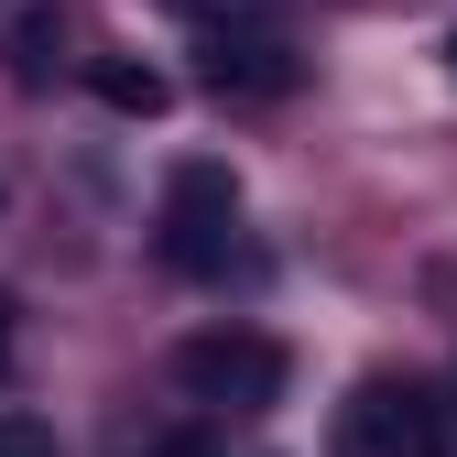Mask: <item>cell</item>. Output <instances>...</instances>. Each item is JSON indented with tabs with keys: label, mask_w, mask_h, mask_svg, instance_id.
<instances>
[{
	"label": "cell",
	"mask_w": 457,
	"mask_h": 457,
	"mask_svg": "<svg viewBox=\"0 0 457 457\" xmlns=\"http://www.w3.org/2000/svg\"><path fill=\"white\" fill-rule=\"evenodd\" d=\"M175 381L196 392V403H218V414H262V403H283L295 360H283L272 327H196L175 349Z\"/></svg>",
	"instance_id": "1"
},
{
	"label": "cell",
	"mask_w": 457,
	"mask_h": 457,
	"mask_svg": "<svg viewBox=\"0 0 457 457\" xmlns=\"http://www.w3.org/2000/svg\"><path fill=\"white\" fill-rule=\"evenodd\" d=\"M228 218H240V175L228 163H175L163 175V262L175 272H228Z\"/></svg>",
	"instance_id": "2"
},
{
	"label": "cell",
	"mask_w": 457,
	"mask_h": 457,
	"mask_svg": "<svg viewBox=\"0 0 457 457\" xmlns=\"http://www.w3.org/2000/svg\"><path fill=\"white\" fill-rule=\"evenodd\" d=\"M349 446L360 457H446V403L425 381H360L349 392Z\"/></svg>",
	"instance_id": "3"
},
{
	"label": "cell",
	"mask_w": 457,
	"mask_h": 457,
	"mask_svg": "<svg viewBox=\"0 0 457 457\" xmlns=\"http://www.w3.org/2000/svg\"><path fill=\"white\" fill-rule=\"evenodd\" d=\"M218 98H295V44H283V33H218L207 44V66H196Z\"/></svg>",
	"instance_id": "4"
},
{
	"label": "cell",
	"mask_w": 457,
	"mask_h": 457,
	"mask_svg": "<svg viewBox=\"0 0 457 457\" xmlns=\"http://www.w3.org/2000/svg\"><path fill=\"white\" fill-rule=\"evenodd\" d=\"M87 87H98L109 120H163V98H175V87H163V66H142V54H98Z\"/></svg>",
	"instance_id": "5"
},
{
	"label": "cell",
	"mask_w": 457,
	"mask_h": 457,
	"mask_svg": "<svg viewBox=\"0 0 457 457\" xmlns=\"http://www.w3.org/2000/svg\"><path fill=\"white\" fill-rule=\"evenodd\" d=\"M12 87H54V54H66V12L54 0H33V12H12Z\"/></svg>",
	"instance_id": "6"
},
{
	"label": "cell",
	"mask_w": 457,
	"mask_h": 457,
	"mask_svg": "<svg viewBox=\"0 0 457 457\" xmlns=\"http://www.w3.org/2000/svg\"><path fill=\"white\" fill-rule=\"evenodd\" d=\"M0 457H54V425H33V414H0Z\"/></svg>",
	"instance_id": "7"
},
{
	"label": "cell",
	"mask_w": 457,
	"mask_h": 457,
	"mask_svg": "<svg viewBox=\"0 0 457 457\" xmlns=\"http://www.w3.org/2000/svg\"><path fill=\"white\" fill-rule=\"evenodd\" d=\"M12 360H22V305L0 295V381H12Z\"/></svg>",
	"instance_id": "8"
},
{
	"label": "cell",
	"mask_w": 457,
	"mask_h": 457,
	"mask_svg": "<svg viewBox=\"0 0 457 457\" xmlns=\"http://www.w3.org/2000/svg\"><path fill=\"white\" fill-rule=\"evenodd\" d=\"M153 457H207V446H196V436H163V446H153Z\"/></svg>",
	"instance_id": "9"
},
{
	"label": "cell",
	"mask_w": 457,
	"mask_h": 457,
	"mask_svg": "<svg viewBox=\"0 0 457 457\" xmlns=\"http://www.w3.org/2000/svg\"><path fill=\"white\" fill-rule=\"evenodd\" d=\"M446 66H457V33H446Z\"/></svg>",
	"instance_id": "10"
}]
</instances>
